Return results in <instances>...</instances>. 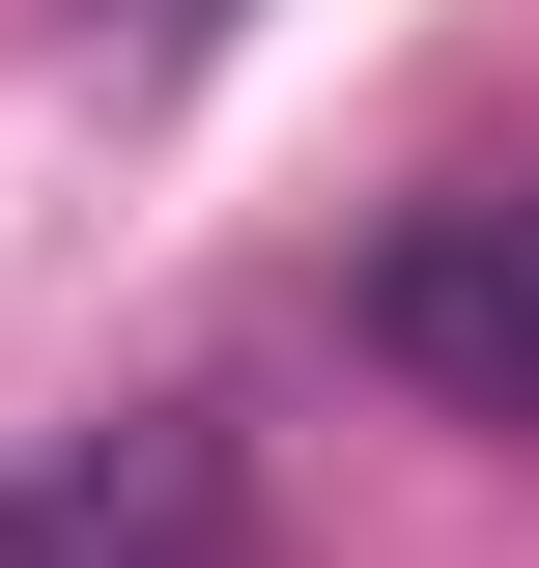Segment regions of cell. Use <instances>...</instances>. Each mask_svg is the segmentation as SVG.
<instances>
[{
  "instance_id": "7a4b0ae2",
  "label": "cell",
  "mask_w": 539,
  "mask_h": 568,
  "mask_svg": "<svg viewBox=\"0 0 539 568\" xmlns=\"http://www.w3.org/2000/svg\"><path fill=\"white\" fill-rule=\"evenodd\" d=\"M0 568H200V455L142 426V455H58V484H0Z\"/></svg>"
},
{
  "instance_id": "3957f363",
  "label": "cell",
  "mask_w": 539,
  "mask_h": 568,
  "mask_svg": "<svg viewBox=\"0 0 539 568\" xmlns=\"http://www.w3.org/2000/svg\"><path fill=\"white\" fill-rule=\"evenodd\" d=\"M85 29H114V85H200L227 29H256V0H85Z\"/></svg>"
},
{
  "instance_id": "6da1fadb",
  "label": "cell",
  "mask_w": 539,
  "mask_h": 568,
  "mask_svg": "<svg viewBox=\"0 0 539 568\" xmlns=\"http://www.w3.org/2000/svg\"><path fill=\"white\" fill-rule=\"evenodd\" d=\"M340 342L398 369L426 426H511V455H539V171H455V200H398L369 256H340Z\"/></svg>"
}]
</instances>
